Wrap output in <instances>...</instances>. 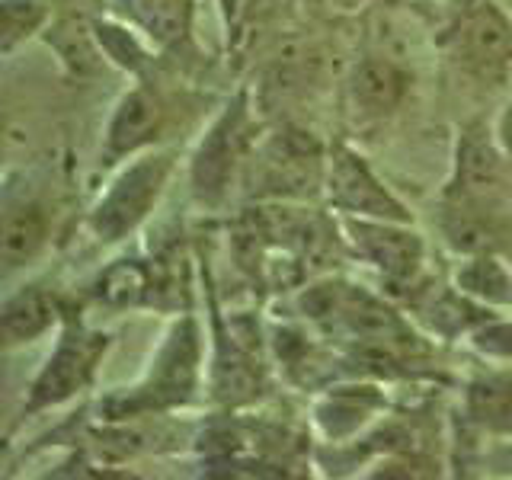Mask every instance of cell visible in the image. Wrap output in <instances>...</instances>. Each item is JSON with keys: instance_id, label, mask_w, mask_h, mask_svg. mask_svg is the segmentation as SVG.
<instances>
[{"instance_id": "cell-10", "label": "cell", "mask_w": 512, "mask_h": 480, "mask_svg": "<svg viewBox=\"0 0 512 480\" xmlns=\"http://www.w3.org/2000/svg\"><path fill=\"white\" fill-rule=\"evenodd\" d=\"M506 151L496 141V132L484 122H471L458 132L455 164L448 180V202L487 205L503 186Z\"/></svg>"}, {"instance_id": "cell-13", "label": "cell", "mask_w": 512, "mask_h": 480, "mask_svg": "<svg viewBox=\"0 0 512 480\" xmlns=\"http://www.w3.org/2000/svg\"><path fill=\"white\" fill-rule=\"evenodd\" d=\"M413 77L400 68L391 58H362L352 64L346 90L349 100L362 116L368 119H384L391 112L400 109V103L407 100Z\"/></svg>"}, {"instance_id": "cell-25", "label": "cell", "mask_w": 512, "mask_h": 480, "mask_svg": "<svg viewBox=\"0 0 512 480\" xmlns=\"http://www.w3.org/2000/svg\"><path fill=\"white\" fill-rule=\"evenodd\" d=\"M500 4H506V7H512V0H500Z\"/></svg>"}, {"instance_id": "cell-8", "label": "cell", "mask_w": 512, "mask_h": 480, "mask_svg": "<svg viewBox=\"0 0 512 480\" xmlns=\"http://www.w3.org/2000/svg\"><path fill=\"white\" fill-rule=\"evenodd\" d=\"M167 128H170L167 96L151 84L128 87L106 119L103 144H100V164L119 167L125 160H132L144 151L160 148Z\"/></svg>"}, {"instance_id": "cell-22", "label": "cell", "mask_w": 512, "mask_h": 480, "mask_svg": "<svg viewBox=\"0 0 512 480\" xmlns=\"http://www.w3.org/2000/svg\"><path fill=\"white\" fill-rule=\"evenodd\" d=\"M468 340L484 352L490 359H503V362H512V324L500 317H487L484 324H477Z\"/></svg>"}, {"instance_id": "cell-1", "label": "cell", "mask_w": 512, "mask_h": 480, "mask_svg": "<svg viewBox=\"0 0 512 480\" xmlns=\"http://www.w3.org/2000/svg\"><path fill=\"white\" fill-rule=\"evenodd\" d=\"M205 378V340L192 314H180L160 336L151 362L135 384L103 397L100 413L109 423H128L141 416H160L189 407Z\"/></svg>"}, {"instance_id": "cell-20", "label": "cell", "mask_w": 512, "mask_h": 480, "mask_svg": "<svg viewBox=\"0 0 512 480\" xmlns=\"http://www.w3.org/2000/svg\"><path fill=\"white\" fill-rule=\"evenodd\" d=\"M93 32L96 42H100L103 55L109 64H116L119 71L141 77L144 71L151 68V48H148V36L138 26H125L119 20H93Z\"/></svg>"}, {"instance_id": "cell-3", "label": "cell", "mask_w": 512, "mask_h": 480, "mask_svg": "<svg viewBox=\"0 0 512 480\" xmlns=\"http://www.w3.org/2000/svg\"><path fill=\"white\" fill-rule=\"evenodd\" d=\"M256 144H260V135H256L250 96L247 90H240L218 109V116L208 122L199 144L192 148L189 157L192 196L202 205H221L228 199L231 186L244 176V167Z\"/></svg>"}, {"instance_id": "cell-5", "label": "cell", "mask_w": 512, "mask_h": 480, "mask_svg": "<svg viewBox=\"0 0 512 480\" xmlns=\"http://www.w3.org/2000/svg\"><path fill=\"white\" fill-rule=\"evenodd\" d=\"M327 173V151L301 128H285V132L256 144L244 176L247 183L260 186L256 196L272 202H295L311 199L324 192Z\"/></svg>"}, {"instance_id": "cell-21", "label": "cell", "mask_w": 512, "mask_h": 480, "mask_svg": "<svg viewBox=\"0 0 512 480\" xmlns=\"http://www.w3.org/2000/svg\"><path fill=\"white\" fill-rule=\"evenodd\" d=\"M52 26V0H0V55L10 58L16 48L45 36Z\"/></svg>"}, {"instance_id": "cell-16", "label": "cell", "mask_w": 512, "mask_h": 480, "mask_svg": "<svg viewBox=\"0 0 512 480\" xmlns=\"http://www.w3.org/2000/svg\"><path fill=\"white\" fill-rule=\"evenodd\" d=\"M464 416L487 436H512V365L484 368L468 381Z\"/></svg>"}, {"instance_id": "cell-4", "label": "cell", "mask_w": 512, "mask_h": 480, "mask_svg": "<svg viewBox=\"0 0 512 480\" xmlns=\"http://www.w3.org/2000/svg\"><path fill=\"white\" fill-rule=\"evenodd\" d=\"M109 346H112L109 333L93 330L87 324H80V320H64L52 352H48L39 372L29 381L20 413L36 416L71 404L77 394H84L93 384Z\"/></svg>"}, {"instance_id": "cell-19", "label": "cell", "mask_w": 512, "mask_h": 480, "mask_svg": "<svg viewBox=\"0 0 512 480\" xmlns=\"http://www.w3.org/2000/svg\"><path fill=\"white\" fill-rule=\"evenodd\" d=\"M45 45L58 55L61 68L74 77H87L100 71V64L106 61L100 42H96L93 23L84 20H58L45 29Z\"/></svg>"}, {"instance_id": "cell-17", "label": "cell", "mask_w": 512, "mask_h": 480, "mask_svg": "<svg viewBox=\"0 0 512 480\" xmlns=\"http://www.w3.org/2000/svg\"><path fill=\"white\" fill-rule=\"evenodd\" d=\"M132 23L151 39V45H180L192 32L196 0H119Z\"/></svg>"}, {"instance_id": "cell-23", "label": "cell", "mask_w": 512, "mask_h": 480, "mask_svg": "<svg viewBox=\"0 0 512 480\" xmlns=\"http://www.w3.org/2000/svg\"><path fill=\"white\" fill-rule=\"evenodd\" d=\"M493 132H496V141H500V148L506 151L509 164H512V100L503 106L500 119H496V125H493Z\"/></svg>"}, {"instance_id": "cell-12", "label": "cell", "mask_w": 512, "mask_h": 480, "mask_svg": "<svg viewBox=\"0 0 512 480\" xmlns=\"http://www.w3.org/2000/svg\"><path fill=\"white\" fill-rule=\"evenodd\" d=\"M61 324H64V314H61L58 295L48 292L39 282L20 285L16 292L4 298V308H0V333H4L7 349L36 343Z\"/></svg>"}, {"instance_id": "cell-24", "label": "cell", "mask_w": 512, "mask_h": 480, "mask_svg": "<svg viewBox=\"0 0 512 480\" xmlns=\"http://www.w3.org/2000/svg\"><path fill=\"white\" fill-rule=\"evenodd\" d=\"M244 7H247V0H221V13H224L228 29H237L240 16H244Z\"/></svg>"}, {"instance_id": "cell-2", "label": "cell", "mask_w": 512, "mask_h": 480, "mask_svg": "<svg viewBox=\"0 0 512 480\" xmlns=\"http://www.w3.org/2000/svg\"><path fill=\"white\" fill-rule=\"evenodd\" d=\"M176 170V154L167 148L144 151L116 167L87 212V228L100 244L112 247L132 237L154 215Z\"/></svg>"}, {"instance_id": "cell-18", "label": "cell", "mask_w": 512, "mask_h": 480, "mask_svg": "<svg viewBox=\"0 0 512 480\" xmlns=\"http://www.w3.org/2000/svg\"><path fill=\"white\" fill-rule=\"evenodd\" d=\"M455 288H461L484 308H512V266L496 253L464 256V263L455 272Z\"/></svg>"}, {"instance_id": "cell-15", "label": "cell", "mask_w": 512, "mask_h": 480, "mask_svg": "<svg viewBox=\"0 0 512 480\" xmlns=\"http://www.w3.org/2000/svg\"><path fill=\"white\" fill-rule=\"evenodd\" d=\"M52 237V221L48 208L39 199H10L4 208V228H0V256L4 269L16 272L29 266L45 250Z\"/></svg>"}, {"instance_id": "cell-11", "label": "cell", "mask_w": 512, "mask_h": 480, "mask_svg": "<svg viewBox=\"0 0 512 480\" xmlns=\"http://www.w3.org/2000/svg\"><path fill=\"white\" fill-rule=\"evenodd\" d=\"M384 413V394L372 384H336L314 404V426L327 442H343Z\"/></svg>"}, {"instance_id": "cell-7", "label": "cell", "mask_w": 512, "mask_h": 480, "mask_svg": "<svg viewBox=\"0 0 512 480\" xmlns=\"http://www.w3.org/2000/svg\"><path fill=\"white\" fill-rule=\"evenodd\" d=\"M324 196L336 215L378 218V221H413L410 208L381 183V176L349 144L336 141L327 148Z\"/></svg>"}, {"instance_id": "cell-6", "label": "cell", "mask_w": 512, "mask_h": 480, "mask_svg": "<svg viewBox=\"0 0 512 480\" xmlns=\"http://www.w3.org/2000/svg\"><path fill=\"white\" fill-rule=\"evenodd\" d=\"M340 240L359 263L372 266L384 282L413 285L426 260V240L413 231V221H378L336 215Z\"/></svg>"}, {"instance_id": "cell-9", "label": "cell", "mask_w": 512, "mask_h": 480, "mask_svg": "<svg viewBox=\"0 0 512 480\" xmlns=\"http://www.w3.org/2000/svg\"><path fill=\"white\" fill-rule=\"evenodd\" d=\"M452 55L477 74L512 68V13L500 0H471L448 29Z\"/></svg>"}, {"instance_id": "cell-14", "label": "cell", "mask_w": 512, "mask_h": 480, "mask_svg": "<svg viewBox=\"0 0 512 480\" xmlns=\"http://www.w3.org/2000/svg\"><path fill=\"white\" fill-rule=\"evenodd\" d=\"M160 292L164 288H160L154 260H141V256L112 260L93 282V298L116 311L151 308V304H157Z\"/></svg>"}]
</instances>
